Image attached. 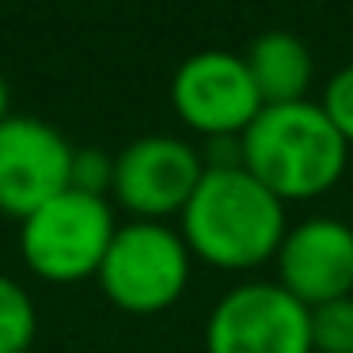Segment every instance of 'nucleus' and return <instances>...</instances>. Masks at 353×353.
Listing matches in <instances>:
<instances>
[{"label":"nucleus","mask_w":353,"mask_h":353,"mask_svg":"<svg viewBox=\"0 0 353 353\" xmlns=\"http://www.w3.org/2000/svg\"><path fill=\"white\" fill-rule=\"evenodd\" d=\"M205 353H315L312 307L277 281H247L213 304Z\"/></svg>","instance_id":"obj_5"},{"label":"nucleus","mask_w":353,"mask_h":353,"mask_svg":"<svg viewBox=\"0 0 353 353\" xmlns=\"http://www.w3.org/2000/svg\"><path fill=\"white\" fill-rule=\"evenodd\" d=\"M247 72L259 88L262 107H281V103H300L307 99V88L315 77L312 50L300 34L292 31H266L251 42L243 54Z\"/></svg>","instance_id":"obj_10"},{"label":"nucleus","mask_w":353,"mask_h":353,"mask_svg":"<svg viewBox=\"0 0 353 353\" xmlns=\"http://www.w3.org/2000/svg\"><path fill=\"white\" fill-rule=\"evenodd\" d=\"M190 247L163 221L118 224L99 266V289L125 315L168 312L190 285Z\"/></svg>","instance_id":"obj_4"},{"label":"nucleus","mask_w":353,"mask_h":353,"mask_svg":"<svg viewBox=\"0 0 353 353\" xmlns=\"http://www.w3.org/2000/svg\"><path fill=\"white\" fill-rule=\"evenodd\" d=\"M114 232V205L99 194L69 186L19 221V254L42 281L77 285L99 274Z\"/></svg>","instance_id":"obj_3"},{"label":"nucleus","mask_w":353,"mask_h":353,"mask_svg":"<svg viewBox=\"0 0 353 353\" xmlns=\"http://www.w3.org/2000/svg\"><path fill=\"white\" fill-rule=\"evenodd\" d=\"M77 148L57 125L31 114H8L0 122V213L31 216L39 205L69 190Z\"/></svg>","instance_id":"obj_8"},{"label":"nucleus","mask_w":353,"mask_h":353,"mask_svg":"<svg viewBox=\"0 0 353 353\" xmlns=\"http://www.w3.org/2000/svg\"><path fill=\"white\" fill-rule=\"evenodd\" d=\"M323 114L338 130V137L353 148V65H342L323 88Z\"/></svg>","instance_id":"obj_13"},{"label":"nucleus","mask_w":353,"mask_h":353,"mask_svg":"<svg viewBox=\"0 0 353 353\" xmlns=\"http://www.w3.org/2000/svg\"><path fill=\"white\" fill-rule=\"evenodd\" d=\"M12 95H8V80H4V72H0V122H4V118L12 114Z\"/></svg>","instance_id":"obj_15"},{"label":"nucleus","mask_w":353,"mask_h":353,"mask_svg":"<svg viewBox=\"0 0 353 353\" xmlns=\"http://www.w3.org/2000/svg\"><path fill=\"white\" fill-rule=\"evenodd\" d=\"M285 232V201L274 198L243 163L205 168L179 213L183 243L194 259L216 270H254L270 262Z\"/></svg>","instance_id":"obj_1"},{"label":"nucleus","mask_w":353,"mask_h":353,"mask_svg":"<svg viewBox=\"0 0 353 353\" xmlns=\"http://www.w3.org/2000/svg\"><path fill=\"white\" fill-rule=\"evenodd\" d=\"M39 334L34 300L16 277L0 274V353H31Z\"/></svg>","instance_id":"obj_11"},{"label":"nucleus","mask_w":353,"mask_h":353,"mask_svg":"<svg viewBox=\"0 0 353 353\" xmlns=\"http://www.w3.org/2000/svg\"><path fill=\"white\" fill-rule=\"evenodd\" d=\"M345 160L350 145L312 99L262 107L239 133V163L285 205L327 194L345 175Z\"/></svg>","instance_id":"obj_2"},{"label":"nucleus","mask_w":353,"mask_h":353,"mask_svg":"<svg viewBox=\"0 0 353 353\" xmlns=\"http://www.w3.org/2000/svg\"><path fill=\"white\" fill-rule=\"evenodd\" d=\"M201 171L205 163L190 141L148 133V137L130 141L114 156L110 194L122 209H130L133 221H168L183 213Z\"/></svg>","instance_id":"obj_7"},{"label":"nucleus","mask_w":353,"mask_h":353,"mask_svg":"<svg viewBox=\"0 0 353 353\" xmlns=\"http://www.w3.org/2000/svg\"><path fill=\"white\" fill-rule=\"evenodd\" d=\"M312 350L353 353V296H338L312 307Z\"/></svg>","instance_id":"obj_12"},{"label":"nucleus","mask_w":353,"mask_h":353,"mask_svg":"<svg viewBox=\"0 0 353 353\" xmlns=\"http://www.w3.org/2000/svg\"><path fill=\"white\" fill-rule=\"evenodd\" d=\"M110 183H114V156L99 152V148H77V152H72V171H69L72 190L107 198Z\"/></svg>","instance_id":"obj_14"},{"label":"nucleus","mask_w":353,"mask_h":353,"mask_svg":"<svg viewBox=\"0 0 353 353\" xmlns=\"http://www.w3.org/2000/svg\"><path fill=\"white\" fill-rule=\"evenodd\" d=\"M171 107L186 130L213 137H239L262 110L247 61L228 50L190 54L171 77Z\"/></svg>","instance_id":"obj_6"},{"label":"nucleus","mask_w":353,"mask_h":353,"mask_svg":"<svg viewBox=\"0 0 353 353\" xmlns=\"http://www.w3.org/2000/svg\"><path fill=\"white\" fill-rule=\"evenodd\" d=\"M274 262L277 285L304 307L353 296V228L338 216H307L292 224Z\"/></svg>","instance_id":"obj_9"}]
</instances>
